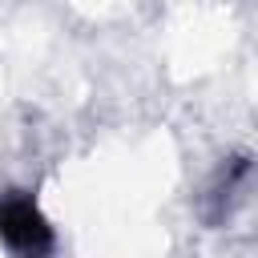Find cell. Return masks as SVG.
I'll return each instance as SVG.
<instances>
[{
  "label": "cell",
  "instance_id": "6da1fadb",
  "mask_svg": "<svg viewBox=\"0 0 258 258\" xmlns=\"http://www.w3.org/2000/svg\"><path fill=\"white\" fill-rule=\"evenodd\" d=\"M0 238L20 254V258H48L52 250V226L44 222V214L20 198V194H8L0 198Z\"/></svg>",
  "mask_w": 258,
  "mask_h": 258
}]
</instances>
